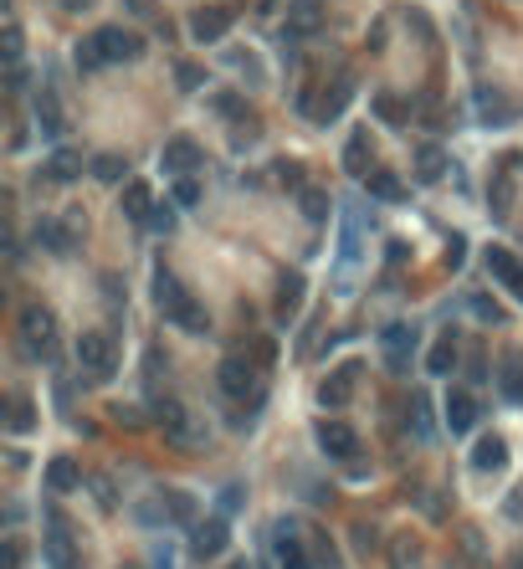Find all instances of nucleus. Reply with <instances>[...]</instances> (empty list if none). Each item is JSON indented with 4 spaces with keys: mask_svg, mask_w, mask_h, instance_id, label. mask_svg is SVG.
I'll list each match as a JSON object with an SVG mask.
<instances>
[{
    "mask_svg": "<svg viewBox=\"0 0 523 569\" xmlns=\"http://www.w3.org/2000/svg\"><path fill=\"white\" fill-rule=\"evenodd\" d=\"M124 57H144V36L124 32V26H98L88 42H78V67L82 72H103V67L124 62Z\"/></svg>",
    "mask_w": 523,
    "mask_h": 569,
    "instance_id": "f257e3e1",
    "label": "nucleus"
},
{
    "mask_svg": "<svg viewBox=\"0 0 523 569\" xmlns=\"http://www.w3.org/2000/svg\"><path fill=\"white\" fill-rule=\"evenodd\" d=\"M154 303H159V313L170 318V323H180L185 333H206L210 329V318L201 313V303L185 293V283L174 277V272H164L159 267L154 272Z\"/></svg>",
    "mask_w": 523,
    "mask_h": 569,
    "instance_id": "f03ea898",
    "label": "nucleus"
},
{
    "mask_svg": "<svg viewBox=\"0 0 523 569\" xmlns=\"http://www.w3.org/2000/svg\"><path fill=\"white\" fill-rule=\"evenodd\" d=\"M16 333H21L26 359H51V349H57V313L47 303H26L16 313Z\"/></svg>",
    "mask_w": 523,
    "mask_h": 569,
    "instance_id": "7ed1b4c3",
    "label": "nucleus"
},
{
    "mask_svg": "<svg viewBox=\"0 0 523 569\" xmlns=\"http://www.w3.org/2000/svg\"><path fill=\"white\" fill-rule=\"evenodd\" d=\"M78 369L88 379H113V369H118V354H113V339L108 333H82L78 339Z\"/></svg>",
    "mask_w": 523,
    "mask_h": 569,
    "instance_id": "20e7f679",
    "label": "nucleus"
},
{
    "mask_svg": "<svg viewBox=\"0 0 523 569\" xmlns=\"http://www.w3.org/2000/svg\"><path fill=\"white\" fill-rule=\"evenodd\" d=\"M313 442H318V452H323L329 462H354L360 457V436H354L344 421H318Z\"/></svg>",
    "mask_w": 523,
    "mask_h": 569,
    "instance_id": "39448f33",
    "label": "nucleus"
},
{
    "mask_svg": "<svg viewBox=\"0 0 523 569\" xmlns=\"http://www.w3.org/2000/svg\"><path fill=\"white\" fill-rule=\"evenodd\" d=\"M272 554H277V569H313L308 544L298 538V523H277L272 528Z\"/></svg>",
    "mask_w": 523,
    "mask_h": 569,
    "instance_id": "423d86ee",
    "label": "nucleus"
},
{
    "mask_svg": "<svg viewBox=\"0 0 523 569\" xmlns=\"http://www.w3.org/2000/svg\"><path fill=\"white\" fill-rule=\"evenodd\" d=\"M216 385H221L226 400H247L257 390V369L241 354H231V359H221V369H216Z\"/></svg>",
    "mask_w": 523,
    "mask_h": 569,
    "instance_id": "0eeeda50",
    "label": "nucleus"
},
{
    "mask_svg": "<svg viewBox=\"0 0 523 569\" xmlns=\"http://www.w3.org/2000/svg\"><path fill=\"white\" fill-rule=\"evenodd\" d=\"M159 164H164V174H174V180H185V174L201 170V144L191 139V134H174L170 144H164V154H159Z\"/></svg>",
    "mask_w": 523,
    "mask_h": 569,
    "instance_id": "6e6552de",
    "label": "nucleus"
},
{
    "mask_svg": "<svg viewBox=\"0 0 523 569\" xmlns=\"http://www.w3.org/2000/svg\"><path fill=\"white\" fill-rule=\"evenodd\" d=\"M231 21H237L231 5H201V11H191V36L195 42H221L231 32Z\"/></svg>",
    "mask_w": 523,
    "mask_h": 569,
    "instance_id": "1a4fd4ad",
    "label": "nucleus"
},
{
    "mask_svg": "<svg viewBox=\"0 0 523 569\" xmlns=\"http://www.w3.org/2000/svg\"><path fill=\"white\" fill-rule=\"evenodd\" d=\"M482 262H488L492 277H498V283H503L508 293L523 303V262H518V257L508 252V247H488V252H482Z\"/></svg>",
    "mask_w": 523,
    "mask_h": 569,
    "instance_id": "9d476101",
    "label": "nucleus"
},
{
    "mask_svg": "<svg viewBox=\"0 0 523 569\" xmlns=\"http://www.w3.org/2000/svg\"><path fill=\"white\" fill-rule=\"evenodd\" d=\"M42 549H47V564H51V569H78V559H72V538H67L62 513H47V538H42Z\"/></svg>",
    "mask_w": 523,
    "mask_h": 569,
    "instance_id": "9b49d317",
    "label": "nucleus"
},
{
    "mask_svg": "<svg viewBox=\"0 0 523 569\" xmlns=\"http://www.w3.org/2000/svg\"><path fill=\"white\" fill-rule=\"evenodd\" d=\"M477 415H482V406H477L472 390H452L446 396V426H452V436H467L477 426Z\"/></svg>",
    "mask_w": 523,
    "mask_h": 569,
    "instance_id": "f8f14e48",
    "label": "nucleus"
},
{
    "mask_svg": "<svg viewBox=\"0 0 523 569\" xmlns=\"http://www.w3.org/2000/svg\"><path fill=\"white\" fill-rule=\"evenodd\" d=\"M380 344H385V364H390V369H406V364H411V349H416V329L411 323H390V329L380 333Z\"/></svg>",
    "mask_w": 523,
    "mask_h": 569,
    "instance_id": "ddd939ff",
    "label": "nucleus"
},
{
    "mask_svg": "<svg viewBox=\"0 0 523 569\" xmlns=\"http://www.w3.org/2000/svg\"><path fill=\"white\" fill-rule=\"evenodd\" d=\"M191 538H195L191 549L201 554V559H216V554L226 549V538H231V528H226V518H221V513H216V518L195 523V528H191Z\"/></svg>",
    "mask_w": 523,
    "mask_h": 569,
    "instance_id": "4468645a",
    "label": "nucleus"
},
{
    "mask_svg": "<svg viewBox=\"0 0 523 569\" xmlns=\"http://www.w3.org/2000/svg\"><path fill=\"white\" fill-rule=\"evenodd\" d=\"M82 174V154L78 149H51V159L42 164V180H51V185H72Z\"/></svg>",
    "mask_w": 523,
    "mask_h": 569,
    "instance_id": "2eb2a0df",
    "label": "nucleus"
},
{
    "mask_svg": "<svg viewBox=\"0 0 523 569\" xmlns=\"http://www.w3.org/2000/svg\"><path fill=\"white\" fill-rule=\"evenodd\" d=\"M154 421L170 431L174 442H185V436H191V415H185V406H180L174 396H159L154 400Z\"/></svg>",
    "mask_w": 523,
    "mask_h": 569,
    "instance_id": "dca6fc26",
    "label": "nucleus"
},
{
    "mask_svg": "<svg viewBox=\"0 0 523 569\" xmlns=\"http://www.w3.org/2000/svg\"><path fill=\"white\" fill-rule=\"evenodd\" d=\"M369 159H375V154H369V128H354L349 144H344V170L360 174V180H369V174H375V170H369Z\"/></svg>",
    "mask_w": 523,
    "mask_h": 569,
    "instance_id": "f3484780",
    "label": "nucleus"
},
{
    "mask_svg": "<svg viewBox=\"0 0 523 569\" xmlns=\"http://www.w3.org/2000/svg\"><path fill=\"white\" fill-rule=\"evenodd\" d=\"M354 379H360V364H344V369H333V375L323 379L318 400H323V406H344V400L354 396Z\"/></svg>",
    "mask_w": 523,
    "mask_h": 569,
    "instance_id": "a211bd4d",
    "label": "nucleus"
},
{
    "mask_svg": "<svg viewBox=\"0 0 523 569\" xmlns=\"http://www.w3.org/2000/svg\"><path fill=\"white\" fill-rule=\"evenodd\" d=\"M498 390H503L508 406H523V354H503V364H498Z\"/></svg>",
    "mask_w": 523,
    "mask_h": 569,
    "instance_id": "6ab92c4d",
    "label": "nucleus"
},
{
    "mask_svg": "<svg viewBox=\"0 0 523 569\" xmlns=\"http://www.w3.org/2000/svg\"><path fill=\"white\" fill-rule=\"evenodd\" d=\"M124 216L128 221L149 226V216H154V195H149V185H139V180H128L124 185Z\"/></svg>",
    "mask_w": 523,
    "mask_h": 569,
    "instance_id": "aec40b11",
    "label": "nucleus"
},
{
    "mask_svg": "<svg viewBox=\"0 0 523 569\" xmlns=\"http://www.w3.org/2000/svg\"><path fill=\"white\" fill-rule=\"evenodd\" d=\"M47 488H51V492H72V488H82L78 462H72V457H51V462H47Z\"/></svg>",
    "mask_w": 523,
    "mask_h": 569,
    "instance_id": "412c9836",
    "label": "nucleus"
},
{
    "mask_svg": "<svg viewBox=\"0 0 523 569\" xmlns=\"http://www.w3.org/2000/svg\"><path fill=\"white\" fill-rule=\"evenodd\" d=\"M36 247H47V252L67 257L72 247H78V237H72V231H67L62 221H42V226H36Z\"/></svg>",
    "mask_w": 523,
    "mask_h": 569,
    "instance_id": "4be33fe9",
    "label": "nucleus"
},
{
    "mask_svg": "<svg viewBox=\"0 0 523 569\" xmlns=\"http://www.w3.org/2000/svg\"><path fill=\"white\" fill-rule=\"evenodd\" d=\"M503 462H508V446L498 442V436H482V442L472 446V467L477 472H498Z\"/></svg>",
    "mask_w": 523,
    "mask_h": 569,
    "instance_id": "5701e85b",
    "label": "nucleus"
},
{
    "mask_svg": "<svg viewBox=\"0 0 523 569\" xmlns=\"http://www.w3.org/2000/svg\"><path fill=\"white\" fill-rule=\"evenodd\" d=\"M287 26L298 36H313L318 32V0H287Z\"/></svg>",
    "mask_w": 523,
    "mask_h": 569,
    "instance_id": "b1692460",
    "label": "nucleus"
},
{
    "mask_svg": "<svg viewBox=\"0 0 523 569\" xmlns=\"http://www.w3.org/2000/svg\"><path fill=\"white\" fill-rule=\"evenodd\" d=\"M446 174V154L442 149H436V144H421V149H416V180H442Z\"/></svg>",
    "mask_w": 523,
    "mask_h": 569,
    "instance_id": "393cba45",
    "label": "nucleus"
},
{
    "mask_svg": "<svg viewBox=\"0 0 523 569\" xmlns=\"http://www.w3.org/2000/svg\"><path fill=\"white\" fill-rule=\"evenodd\" d=\"M32 421H36V406L26 396H5V431H32Z\"/></svg>",
    "mask_w": 523,
    "mask_h": 569,
    "instance_id": "a878e982",
    "label": "nucleus"
},
{
    "mask_svg": "<svg viewBox=\"0 0 523 569\" xmlns=\"http://www.w3.org/2000/svg\"><path fill=\"white\" fill-rule=\"evenodd\" d=\"M426 369L431 375H452V369H457V339H452V333L436 339V349L426 354Z\"/></svg>",
    "mask_w": 523,
    "mask_h": 569,
    "instance_id": "bb28decb",
    "label": "nucleus"
},
{
    "mask_svg": "<svg viewBox=\"0 0 523 569\" xmlns=\"http://www.w3.org/2000/svg\"><path fill=\"white\" fill-rule=\"evenodd\" d=\"M88 174H93V180H103V185H118V180L128 174V164L118 154H93V159H88Z\"/></svg>",
    "mask_w": 523,
    "mask_h": 569,
    "instance_id": "cd10ccee",
    "label": "nucleus"
},
{
    "mask_svg": "<svg viewBox=\"0 0 523 569\" xmlns=\"http://www.w3.org/2000/svg\"><path fill=\"white\" fill-rule=\"evenodd\" d=\"M298 303H303V277H298V272H287L283 283H277V313L293 318V313H298Z\"/></svg>",
    "mask_w": 523,
    "mask_h": 569,
    "instance_id": "c85d7f7f",
    "label": "nucleus"
},
{
    "mask_svg": "<svg viewBox=\"0 0 523 569\" xmlns=\"http://www.w3.org/2000/svg\"><path fill=\"white\" fill-rule=\"evenodd\" d=\"M36 124H42V134H47V139H57V134H62V113H57V98H51V93H36Z\"/></svg>",
    "mask_w": 523,
    "mask_h": 569,
    "instance_id": "c756f323",
    "label": "nucleus"
},
{
    "mask_svg": "<svg viewBox=\"0 0 523 569\" xmlns=\"http://www.w3.org/2000/svg\"><path fill=\"white\" fill-rule=\"evenodd\" d=\"M365 185H369L375 201H400V195H406V190H400V174H390V170H375Z\"/></svg>",
    "mask_w": 523,
    "mask_h": 569,
    "instance_id": "7c9ffc66",
    "label": "nucleus"
},
{
    "mask_svg": "<svg viewBox=\"0 0 523 569\" xmlns=\"http://www.w3.org/2000/svg\"><path fill=\"white\" fill-rule=\"evenodd\" d=\"M298 201H303V216H308V221H329V195H323V190L303 185Z\"/></svg>",
    "mask_w": 523,
    "mask_h": 569,
    "instance_id": "2f4dec72",
    "label": "nucleus"
},
{
    "mask_svg": "<svg viewBox=\"0 0 523 569\" xmlns=\"http://www.w3.org/2000/svg\"><path fill=\"white\" fill-rule=\"evenodd\" d=\"M174 82H180V88L191 93V88H201V82H206V72H201L195 62H180V67H174Z\"/></svg>",
    "mask_w": 523,
    "mask_h": 569,
    "instance_id": "473e14b6",
    "label": "nucleus"
},
{
    "mask_svg": "<svg viewBox=\"0 0 523 569\" xmlns=\"http://www.w3.org/2000/svg\"><path fill=\"white\" fill-rule=\"evenodd\" d=\"M174 201H180V206H195V201H201V185H195L191 174H185V180H174Z\"/></svg>",
    "mask_w": 523,
    "mask_h": 569,
    "instance_id": "72a5a7b5",
    "label": "nucleus"
},
{
    "mask_svg": "<svg viewBox=\"0 0 523 569\" xmlns=\"http://www.w3.org/2000/svg\"><path fill=\"white\" fill-rule=\"evenodd\" d=\"M149 231L170 237V231H174V210H170V206H154V216H149Z\"/></svg>",
    "mask_w": 523,
    "mask_h": 569,
    "instance_id": "f704fd0d",
    "label": "nucleus"
},
{
    "mask_svg": "<svg viewBox=\"0 0 523 569\" xmlns=\"http://www.w3.org/2000/svg\"><path fill=\"white\" fill-rule=\"evenodd\" d=\"M216 113H221V118H241L247 108H241V98H237V93H216Z\"/></svg>",
    "mask_w": 523,
    "mask_h": 569,
    "instance_id": "c9c22d12",
    "label": "nucleus"
},
{
    "mask_svg": "<svg viewBox=\"0 0 523 569\" xmlns=\"http://www.w3.org/2000/svg\"><path fill=\"white\" fill-rule=\"evenodd\" d=\"M5 62L21 67V26H5Z\"/></svg>",
    "mask_w": 523,
    "mask_h": 569,
    "instance_id": "e433bc0d",
    "label": "nucleus"
},
{
    "mask_svg": "<svg viewBox=\"0 0 523 569\" xmlns=\"http://www.w3.org/2000/svg\"><path fill=\"white\" fill-rule=\"evenodd\" d=\"M113 421H118V426H144L139 406H113Z\"/></svg>",
    "mask_w": 523,
    "mask_h": 569,
    "instance_id": "4c0bfd02",
    "label": "nucleus"
},
{
    "mask_svg": "<svg viewBox=\"0 0 523 569\" xmlns=\"http://www.w3.org/2000/svg\"><path fill=\"white\" fill-rule=\"evenodd\" d=\"M375 103H380V118H390V124H400V118H406V113L396 108V98H390V93H380Z\"/></svg>",
    "mask_w": 523,
    "mask_h": 569,
    "instance_id": "58836bf2",
    "label": "nucleus"
},
{
    "mask_svg": "<svg viewBox=\"0 0 523 569\" xmlns=\"http://www.w3.org/2000/svg\"><path fill=\"white\" fill-rule=\"evenodd\" d=\"M5 569H21V538H5Z\"/></svg>",
    "mask_w": 523,
    "mask_h": 569,
    "instance_id": "ea45409f",
    "label": "nucleus"
},
{
    "mask_svg": "<svg viewBox=\"0 0 523 569\" xmlns=\"http://www.w3.org/2000/svg\"><path fill=\"white\" fill-rule=\"evenodd\" d=\"M67 11H88V5H93V0H62Z\"/></svg>",
    "mask_w": 523,
    "mask_h": 569,
    "instance_id": "a19ab883",
    "label": "nucleus"
},
{
    "mask_svg": "<svg viewBox=\"0 0 523 569\" xmlns=\"http://www.w3.org/2000/svg\"><path fill=\"white\" fill-rule=\"evenodd\" d=\"M226 569H252V564H247V559H231V564H226Z\"/></svg>",
    "mask_w": 523,
    "mask_h": 569,
    "instance_id": "79ce46f5",
    "label": "nucleus"
}]
</instances>
